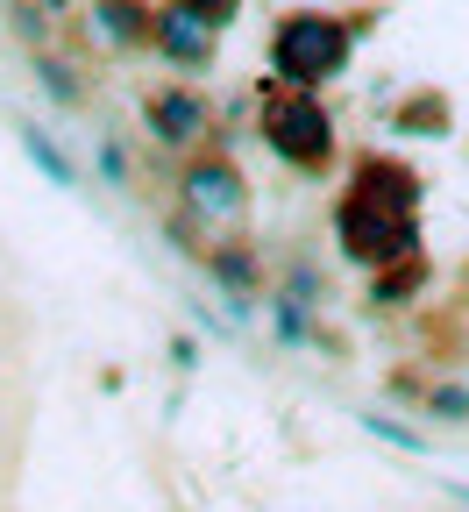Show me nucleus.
Here are the masks:
<instances>
[{"mask_svg": "<svg viewBox=\"0 0 469 512\" xmlns=\"http://www.w3.org/2000/svg\"><path fill=\"white\" fill-rule=\"evenodd\" d=\"M36 79H43V93H50V100H64V107L79 100V72H72V64H64L57 50H36Z\"/></svg>", "mask_w": 469, "mask_h": 512, "instance_id": "nucleus-9", "label": "nucleus"}, {"mask_svg": "<svg viewBox=\"0 0 469 512\" xmlns=\"http://www.w3.org/2000/svg\"><path fill=\"white\" fill-rule=\"evenodd\" d=\"M86 22L100 29L107 50H150V36H157L150 0H86Z\"/></svg>", "mask_w": 469, "mask_h": 512, "instance_id": "nucleus-7", "label": "nucleus"}, {"mask_svg": "<svg viewBox=\"0 0 469 512\" xmlns=\"http://www.w3.org/2000/svg\"><path fill=\"white\" fill-rule=\"evenodd\" d=\"M22 150H29V164H36V171H50L57 185H79V171L64 164V150H57V143L43 136V128H22Z\"/></svg>", "mask_w": 469, "mask_h": 512, "instance_id": "nucleus-8", "label": "nucleus"}, {"mask_svg": "<svg viewBox=\"0 0 469 512\" xmlns=\"http://www.w3.org/2000/svg\"><path fill=\"white\" fill-rule=\"evenodd\" d=\"M36 8H43V15H72V8H79V0H36Z\"/></svg>", "mask_w": 469, "mask_h": 512, "instance_id": "nucleus-12", "label": "nucleus"}, {"mask_svg": "<svg viewBox=\"0 0 469 512\" xmlns=\"http://www.w3.org/2000/svg\"><path fill=\"white\" fill-rule=\"evenodd\" d=\"M256 114H263V136H271V150H278L285 164L320 171V164L334 157V121H327L320 93H299V86H263Z\"/></svg>", "mask_w": 469, "mask_h": 512, "instance_id": "nucleus-2", "label": "nucleus"}, {"mask_svg": "<svg viewBox=\"0 0 469 512\" xmlns=\"http://www.w3.org/2000/svg\"><path fill=\"white\" fill-rule=\"evenodd\" d=\"M185 200L199 207V214H235L242 200H249V185H242V171H235V157L228 150H207V157H192L185 164Z\"/></svg>", "mask_w": 469, "mask_h": 512, "instance_id": "nucleus-6", "label": "nucleus"}, {"mask_svg": "<svg viewBox=\"0 0 469 512\" xmlns=\"http://www.w3.org/2000/svg\"><path fill=\"white\" fill-rule=\"evenodd\" d=\"M178 8H185V15H199L207 29H228V22L242 15V0H178Z\"/></svg>", "mask_w": 469, "mask_h": 512, "instance_id": "nucleus-10", "label": "nucleus"}, {"mask_svg": "<svg viewBox=\"0 0 469 512\" xmlns=\"http://www.w3.org/2000/svg\"><path fill=\"white\" fill-rule=\"evenodd\" d=\"M441 121H448L441 100H413V107H406V128H441Z\"/></svg>", "mask_w": 469, "mask_h": 512, "instance_id": "nucleus-11", "label": "nucleus"}, {"mask_svg": "<svg viewBox=\"0 0 469 512\" xmlns=\"http://www.w3.org/2000/svg\"><path fill=\"white\" fill-rule=\"evenodd\" d=\"M150 50H157L164 64H178V72H207V64H214V29L199 22V15H185L178 0H171V8H157V36H150Z\"/></svg>", "mask_w": 469, "mask_h": 512, "instance_id": "nucleus-5", "label": "nucleus"}, {"mask_svg": "<svg viewBox=\"0 0 469 512\" xmlns=\"http://www.w3.org/2000/svg\"><path fill=\"white\" fill-rule=\"evenodd\" d=\"M207 93L199 86H150V100H143V128H150V143H164V150H199L207 143Z\"/></svg>", "mask_w": 469, "mask_h": 512, "instance_id": "nucleus-3", "label": "nucleus"}, {"mask_svg": "<svg viewBox=\"0 0 469 512\" xmlns=\"http://www.w3.org/2000/svg\"><path fill=\"white\" fill-rule=\"evenodd\" d=\"M349 43H356V29H349L342 15L299 8V15H285V22L271 29V72H278V86L313 93L320 79H334V72L349 64Z\"/></svg>", "mask_w": 469, "mask_h": 512, "instance_id": "nucleus-1", "label": "nucleus"}, {"mask_svg": "<svg viewBox=\"0 0 469 512\" xmlns=\"http://www.w3.org/2000/svg\"><path fill=\"white\" fill-rule=\"evenodd\" d=\"M342 242H349V256L356 264H391V256H413V221H384V207H370V200H342Z\"/></svg>", "mask_w": 469, "mask_h": 512, "instance_id": "nucleus-4", "label": "nucleus"}]
</instances>
